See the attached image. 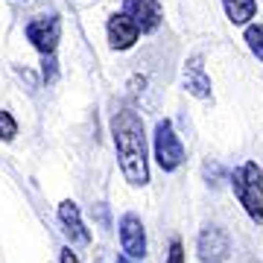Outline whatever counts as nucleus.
Listing matches in <instances>:
<instances>
[{
	"label": "nucleus",
	"instance_id": "nucleus-16",
	"mask_svg": "<svg viewBox=\"0 0 263 263\" xmlns=\"http://www.w3.org/2000/svg\"><path fill=\"white\" fill-rule=\"evenodd\" d=\"M62 263H82V260L73 254V249H70V246H65V249H62Z\"/></svg>",
	"mask_w": 263,
	"mask_h": 263
},
{
	"label": "nucleus",
	"instance_id": "nucleus-7",
	"mask_svg": "<svg viewBox=\"0 0 263 263\" xmlns=\"http://www.w3.org/2000/svg\"><path fill=\"white\" fill-rule=\"evenodd\" d=\"M123 15H129L141 32H152L161 27V3L158 0H123Z\"/></svg>",
	"mask_w": 263,
	"mask_h": 263
},
{
	"label": "nucleus",
	"instance_id": "nucleus-5",
	"mask_svg": "<svg viewBox=\"0 0 263 263\" xmlns=\"http://www.w3.org/2000/svg\"><path fill=\"white\" fill-rule=\"evenodd\" d=\"M196 252L202 263H226L228 252H231V240H228V234L219 226H205L199 231Z\"/></svg>",
	"mask_w": 263,
	"mask_h": 263
},
{
	"label": "nucleus",
	"instance_id": "nucleus-17",
	"mask_svg": "<svg viewBox=\"0 0 263 263\" xmlns=\"http://www.w3.org/2000/svg\"><path fill=\"white\" fill-rule=\"evenodd\" d=\"M117 263H135V260H132V257H126V254H120V257H117Z\"/></svg>",
	"mask_w": 263,
	"mask_h": 263
},
{
	"label": "nucleus",
	"instance_id": "nucleus-1",
	"mask_svg": "<svg viewBox=\"0 0 263 263\" xmlns=\"http://www.w3.org/2000/svg\"><path fill=\"white\" fill-rule=\"evenodd\" d=\"M111 135L114 149L126 181L132 187H143L149 181V161H146V135H143V120L135 108H120L111 117Z\"/></svg>",
	"mask_w": 263,
	"mask_h": 263
},
{
	"label": "nucleus",
	"instance_id": "nucleus-8",
	"mask_svg": "<svg viewBox=\"0 0 263 263\" xmlns=\"http://www.w3.org/2000/svg\"><path fill=\"white\" fill-rule=\"evenodd\" d=\"M108 41H111L114 50H129L135 47V41H138V35H141V29H138V24L129 18V15H111L108 18Z\"/></svg>",
	"mask_w": 263,
	"mask_h": 263
},
{
	"label": "nucleus",
	"instance_id": "nucleus-15",
	"mask_svg": "<svg viewBox=\"0 0 263 263\" xmlns=\"http://www.w3.org/2000/svg\"><path fill=\"white\" fill-rule=\"evenodd\" d=\"M44 79H47V82H53V79H56V62H53V56L44 59Z\"/></svg>",
	"mask_w": 263,
	"mask_h": 263
},
{
	"label": "nucleus",
	"instance_id": "nucleus-9",
	"mask_svg": "<svg viewBox=\"0 0 263 263\" xmlns=\"http://www.w3.org/2000/svg\"><path fill=\"white\" fill-rule=\"evenodd\" d=\"M59 222L65 226V234L70 237V243H79V246H88L91 243V234H88V228L82 222V214H79V208L76 202H62L59 205Z\"/></svg>",
	"mask_w": 263,
	"mask_h": 263
},
{
	"label": "nucleus",
	"instance_id": "nucleus-10",
	"mask_svg": "<svg viewBox=\"0 0 263 263\" xmlns=\"http://www.w3.org/2000/svg\"><path fill=\"white\" fill-rule=\"evenodd\" d=\"M184 91L199 100H208L211 97V79L205 73V65H202V56H190L184 62Z\"/></svg>",
	"mask_w": 263,
	"mask_h": 263
},
{
	"label": "nucleus",
	"instance_id": "nucleus-12",
	"mask_svg": "<svg viewBox=\"0 0 263 263\" xmlns=\"http://www.w3.org/2000/svg\"><path fill=\"white\" fill-rule=\"evenodd\" d=\"M246 44L252 50L254 56L263 62V24H252V27H246Z\"/></svg>",
	"mask_w": 263,
	"mask_h": 263
},
{
	"label": "nucleus",
	"instance_id": "nucleus-6",
	"mask_svg": "<svg viewBox=\"0 0 263 263\" xmlns=\"http://www.w3.org/2000/svg\"><path fill=\"white\" fill-rule=\"evenodd\" d=\"M120 246L126 257L143 260V254H146V231H143V222L135 214H126L120 219Z\"/></svg>",
	"mask_w": 263,
	"mask_h": 263
},
{
	"label": "nucleus",
	"instance_id": "nucleus-11",
	"mask_svg": "<svg viewBox=\"0 0 263 263\" xmlns=\"http://www.w3.org/2000/svg\"><path fill=\"white\" fill-rule=\"evenodd\" d=\"M222 6H226V15L231 24H249L257 12L254 0H222Z\"/></svg>",
	"mask_w": 263,
	"mask_h": 263
},
{
	"label": "nucleus",
	"instance_id": "nucleus-2",
	"mask_svg": "<svg viewBox=\"0 0 263 263\" xmlns=\"http://www.w3.org/2000/svg\"><path fill=\"white\" fill-rule=\"evenodd\" d=\"M231 187L240 205L257 226H263V173L254 161H246L243 167L231 176Z\"/></svg>",
	"mask_w": 263,
	"mask_h": 263
},
{
	"label": "nucleus",
	"instance_id": "nucleus-14",
	"mask_svg": "<svg viewBox=\"0 0 263 263\" xmlns=\"http://www.w3.org/2000/svg\"><path fill=\"white\" fill-rule=\"evenodd\" d=\"M167 263H184V246H181L179 240H173V246H170Z\"/></svg>",
	"mask_w": 263,
	"mask_h": 263
},
{
	"label": "nucleus",
	"instance_id": "nucleus-13",
	"mask_svg": "<svg viewBox=\"0 0 263 263\" xmlns=\"http://www.w3.org/2000/svg\"><path fill=\"white\" fill-rule=\"evenodd\" d=\"M15 135H18V123H15V117H12L9 111L0 108V141H12Z\"/></svg>",
	"mask_w": 263,
	"mask_h": 263
},
{
	"label": "nucleus",
	"instance_id": "nucleus-4",
	"mask_svg": "<svg viewBox=\"0 0 263 263\" xmlns=\"http://www.w3.org/2000/svg\"><path fill=\"white\" fill-rule=\"evenodd\" d=\"M59 35H62V21L59 15H38L27 24V38L32 41V47L44 56H53L59 44Z\"/></svg>",
	"mask_w": 263,
	"mask_h": 263
},
{
	"label": "nucleus",
	"instance_id": "nucleus-3",
	"mask_svg": "<svg viewBox=\"0 0 263 263\" xmlns=\"http://www.w3.org/2000/svg\"><path fill=\"white\" fill-rule=\"evenodd\" d=\"M155 158H158V167L164 173L179 170L181 161H184V146H181L179 135H176L170 120H161L155 126Z\"/></svg>",
	"mask_w": 263,
	"mask_h": 263
}]
</instances>
